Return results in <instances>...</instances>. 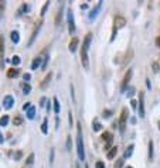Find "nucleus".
<instances>
[{
    "label": "nucleus",
    "mask_w": 160,
    "mask_h": 168,
    "mask_svg": "<svg viewBox=\"0 0 160 168\" xmlns=\"http://www.w3.org/2000/svg\"><path fill=\"white\" fill-rule=\"evenodd\" d=\"M68 122H70V126L72 127V123H74V119H72V112H68Z\"/></svg>",
    "instance_id": "nucleus-39"
},
{
    "label": "nucleus",
    "mask_w": 160,
    "mask_h": 168,
    "mask_svg": "<svg viewBox=\"0 0 160 168\" xmlns=\"http://www.w3.org/2000/svg\"><path fill=\"white\" fill-rule=\"evenodd\" d=\"M3 141H4V137H3V134H2V132H0V144H3Z\"/></svg>",
    "instance_id": "nucleus-51"
},
{
    "label": "nucleus",
    "mask_w": 160,
    "mask_h": 168,
    "mask_svg": "<svg viewBox=\"0 0 160 168\" xmlns=\"http://www.w3.org/2000/svg\"><path fill=\"white\" fill-rule=\"evenodd\" d=\"M51 78H52V72H48V75H47V77L46 78H44V79H43V82H41V88H47V85H48V83H50V81H51Z\"/></svg>",
    "instance_id": "nucleus-18"
},
{
    "label": "nucleus",
    "mask_w": 160,
    "mask_h": 168,
    "mask_svg": "<svg viewBox=\"0 0 160 168\" xmlns=\"http://www.w3.org/2000/svg\"><path fill=\"white\" fill-rule=\"evenodd\" d=\"M77 153L81 161L85 160V148H84V138H82V124L77 123Z\"/></svg>",
    "instance_id": "nucleus-2"
},
{
    "label": "nucleus",
    "mask_w": 160,
    "mask_h": 168,
    "mask_svg": "<svg viewBox=\"0 0 160 168\" xmlns=\"http://www.w3.org/2000/svg\"><path fill=\"white\" fill-rule=\"evenodd\" d=\"M22 157H23V151L22 150H19V151H16V153H14V160H16V161L22 160Z\"/></svg>",
    "instance_id": "nucleus-32"
},
{
    "label": "nucleus",
    "mask_w": 160,
    "mask_h": 168,
    "mask_svg": "<svg viewBox=\"0 0 160 168\" xmlns=\"http://www.w3.org/2000/svg\"><path fill=\"white\" fill-rule=\"evenodd\" d=\"M91 38H92V34L88 33L85 35L82 41V47H81V62H82V67L85 69L90 68V58H88V49H90V44H91Z\"/></svg>",
    "instance_id": "nucleus-1"
},
{
    "label": "nucleus",
    "mask_w": 160,
    "mask_h": 168,
    "mask_svg": "<svg viewBox=\"0 0 160 168\" xmlns=\"http://www.w3.org/2000/svg\"><path fill=\"white\" fill-rule=\"evenodd\" d=\"M48 7H50V2H46V3H44V6H43V9H41V13H40V14H41V16L46 14V12H47V9H48Z\"/></svg>",
    "instance_id": "nucleus-33"
},
{
    "label": "nucleus",
    "mask_w": 160,
    "mask_h": 168,
    "mask_svg": "<svg viewBox=\"0 0 160 168\" xmlns=\"http://www.w3.org/2000/svg\"><path fill=\"white\" fill-rule=\"evenodd\" d=\"M156 45H157V47H160V35L156 38Z\"/></svg>",
    "instance_id": "nucleus-52"
},
{
    "label": "nucleus",
    "mask_w": 160,
    "mask_h": 168,
    "mask_svg": "<svg viewBox=\"0 0 160 168\" xmlns=\"http://www.w3.org/2000/svg\"><path fill=\"white\" fill-rule=\"evenodd\" d=\"M153 156H154V154H153V141H149V160H150V161H152V160H153Z\"/></svg>",
    "instance_id": "nucleus-28"
},
{
    "label": "nucleus",
    "mask_w": 160,
    "mask_h": 168,
    "mask_svg": "<svg viewBox=\"0 0 160 168\" xmlns=\"http://www.w3.org/2000/svg\"><path fill=\"white\" fill-rule=\"evenodd\" d=\"M101 6H102V2H98V4H96L95 9H92V12L90 13V18L91 20H94V18H96V16H98V12L101 10Z\"/></svg>",
    "instance_id": "nucleus-13"
},
{
    "label": "nucleus",
    "mask_w": 160,
    "mask_h": 168,
    "mask_svg": "<svg viewBox=\"0 0 160 168\" xmlns=\"http://www.w3.org/2000/svg\"><path fill=\"white\" fill-rule=\"evenodd\" d=\"M78 44H80V40H78V37H74L72 40L70 41V45H68V49H70L71 52H75L78 48Z\"/></svg>",
    "instance_id": "nucleus-11"
},
{
    "label": "nucleus",
    "mask_w": 160,
    "mask_h": 168,
    "mask_svg": "<svg viewBox=\"0 0 160 168\" xmlns=\"http://www.w3.org/2000/svg\"><path fill=\"white\" fill-rule=\"evenodd\" d=\"M47 64H48V55H47L46 58H44V62H43V65H41V68H43V69H46V68H47Z\"/></svg>",
    "instance_id": "nucleus-43"
},
{
    "label": "nucleus",
    "mask_w": 160,
    "mask_h": 168,
    "mask_svg": "<svg viewBox=\"0 0 160 168\" xmlns=\"http://www.w3.org/2000/svg\"><path fill=\"white\" fill-rule=\"evenodd\" d=\"M31 92V86H30V83H23V93H24V95H28V93H30Z\"/></svg>",
    "instance_id": "nucleus-27"
},
{
    "label": "nucleus",
    "mask_w": 160,
    "mask_h": 168,
    "mask_svg": "<svg viewBox=\"0 0 160 168\" xmlns=\"http://www.w3.org/2000/svg\"><path fill=\"white\" fill-rule=\"evenodd\" d=\"M132 75H133V71H132V69H128V72L125 73V77H123L122 86H120V89H122V92H125V91H126L128 85H129L130 79H132Z\"/></svg>",
    "instance_id": "nucleus-7"
},
{
    "label": "nucleus",
    "mask_w": 160,
    "mask_h": 168,
    "mask_svg": "<svg viewBox=\"0 0 160 168\" xmlns=\"http://www.w3.org/2000/svg\"><path fill=\"white\" fill-rule=\"evenodd\" d=\"M75 168H81V165H80V162H77V164H75Z\"/></svg>",
    "instance_id": "nucleus-55"
},
{
    "label": "nucleus",
    "mask_w": 160,
    "mask_h": 168,
    "mask_svg": "<svg viewBox=\"0 0 160 168\" xmlns=\"http://www.w3.org/2000/svg\"><path fill=\"white\" fill-rule=\"evenodd\" d=\"M95 168H105V164H104V161H96V164H95Z\"/></svg>",
    "instance_id": "nucleus-41"
},
{
    "label": "nucleus",
    "mask_w": 160,
    "mask_h": 168,
    "mask_svg": "<svg viewBox=\"0 0 160 168\" xmlns=\"http://www.w3.org/2000/svg\"><path fill=\"white\" fill-rule=\"evenodd\" d=\"M51 110V102L48 100V103H47V112H50Z\"/></svg>",
    "instance_id": "nucleus-50"
},
{
    "label": "nucleus",
    "mask_w": 160,
    "mask_h": 168,
    "mask_svg": "<svg viewBox=\"0 0 160 168\" xmlns=\"http://www.w3.org/2000/svg\"><path fill=\"white\" fill-rule=\"evenodd\" d=\"M31 107V105H30V102H27L26 105H23V110H28Z\"/></svg>",
    "instance_id": "nucleus-45"
},
{
    "label": "nucleus",
    "mask_w": 160,
    "mask_h": 168,
    "mask_svg": "<svg viewBox=\"0 0 160 168\" xmlns=\"http://www.w3.org/2000/svg\"><path fill=\"white\" fill-rule=\"evenodd\" d=\"M4 6H6V3H4V2H2V0H0V18H2V16H3V12H4Z\"/></svg>",
    "instance_id": "nucleus-38"
},
{
    "label": "nucleus",
    "mask_w": 160,
    "mask_h": 168,
    "mask_svg": "<svg viewBox=\"0 0 160 168\" xmlns=\"http://www.w3.org/2000/svg\"><path fill=\"white\" fill-rule=\"evenodd\" d=\"M23 79L26 81V83H28V81L31 79V75L30 73H24V75H23Z\"/></svg>",
    "instance_id": "nucleus-40"
},
{
    "label": "nucleus",
    "mask_w": 160,
    "mask_h": 168,
    "mask_svg": "<svg viewBox=\"0 0 160 168\" xmlns=\"http://www.w3.org/2000/svg\"><path fill=\"white\" fill-rule=\"evenodd\" d=\"M146 86H148V88H149V89H150V88H152V86H150V82H149V79H146Z\"/></svg>",
    "instance_id": "nucleus-54"
},
{
    "label": "nucleus",
    "mask_w": 160,
    "mask_h": 168,
    "mask_svg": "<svg viewBox=\"0 0 160 168\" xmlns=\"http://www.w3.org/2000/svg\"><path fill=\"white\" fill-rule=\"evenodd\" d=\"M67 21H68V31H70V34H74L75 33V20H74V13H72L71 9L67 13Z\"/></svg>",
    "instance_id": "nucleus-4"
},
{
    "label": "nucleus",
    "mask_w": 160,
    "mask_h": 168,
    "mask_svg": "<svg viewBox=\"0 0 160 168\" xmlns=\"http://www.w3.org/2000/svg\"><path fill=\"white\" fill-rule=\"evenodd\" d=\"M27 10H28V6H27L26 3H23V4H22V7L19 9V12H17V17H20V16L23 14V12H27Z\"/></svg>",
    "instance_id": "nucleus-29"
},
{
    "label": "nucleus",
    "mask_w": 160,
    "mask_h": 168,
    "mask_svg": "<svg viewBox=\"0 0 160 168\" xmlns=\"http://www.w3.org/2000/svg\"><path fill=\"white\" fill-rule=\"evenodd\" d=\"M102 116H104L105 119H109V117L112 116V112H111V110H108V109H105L104 113H102Z\"/></svg>",
    "instance_id": "nucleus-36"
},
{
    "label": "nucleus",
    "mask_w": 160,
    "mask_h": 168,
    "mask_svg": "<svg viewBox=\"0 0 160 168\" xmlns=\"http://www.w3.org/2000/svg\"><path fill=\"white\" fill-rule=\"evenodd\" d=\"M46 102H47V98H41V100H40V106H44V105H46Z\"/></svg>",
    "instance_id": "nucleus-47"
},
{
    "label": "nucleus",
    "mask_w": 160,
    "mask_h": 168,
    "mask_svg": "<svg viewBox=\"0 0 160 168\" xmlns=\"http://www.w3.org/2000/svg\"><path fill=\"white\" fill-rule=\"evenodd\" d=\"M23 123V117L22 116H16L14 119H13V124L14 126H22Z\"/></svg>",
    "instance_id": "nucleus-30"
},
{
    "label": "nucleus",
    "mask_w": 160,
    "mask_h": 168,
    "mask_svg": "<svg viewBox=\"0 0 160 168\" xmlns=\"http://www.w3.org/2000/svg\"><path fill=\"white\" fill-rule=\"evenodd\" d=\"M34 153H31V154H28V157H27V160H26V168H28V167H31V165L34 164Z\"/></svg>",
    "instance_id": "nucleus-21"
},
{
    "label": "nucleus",
    "mask_w": 160,
    "mask_h": 168,
    "mask_svg": "<svg viewBox=\"0 0 160 168\" xmlns=\"http://www.w3.org/2000/svg\"><path fill=\"white\" fill-rule=\"evenodd\" d=\"M41 24H43V21H41V20L36 23V26H34V30H33V33H31V38H30V41H28V47L33 45L34 40H36V37H37L38 31H40V28H41Z\"/></svg>",
    "instance_id": "nucleus-8"
},
{
    "label": "nucleus",
    "mask_w": 160,
    "mask_h": 168,
    "mask_svg": "<svg viewBox=\"0 0 160 168\" xmlns=\"http://www.w3.org/2000/svg\"><path fill=\"white\" fill-rule=\"evenodd\" d=\"M153 71H154V72H159V65H157L156 62L153 64Z\"/></svg>",
    "instance_id": "nucleus-48"
},
{
    "label": "nucleus",
    "mask_w": 160,
    "mask_h": 168,
    "mask_svg": "<svg viewBox=\"0 0 160 168\" xmlns=\"http://www.w3.org/2000/svg\"><path fill=\"white\" fill-rule=\"evenodd\" d=\"M92 128H94V132H99V130L102 128V124L98 122V120L95 119V120L92 122Z\"/></svg>",
    "instance_id": "nucleus-25"
},
{
    "label": "nucleus",
    "mask_w": 160,
    "mask_h": 168,
    "mask_svg": "<svg viewBox=\"0 0 160 168\" xmlns=\"http://www.w3.org/2000/svg\"><path fill=\"white\" fill-rule=\"evenodd\" d=\"M9 124V116L7 114H4L3 117H0V126L2 127H4V126H7Z\"/></svg>",
    "instance_id": "nucleus-26"
},
{
    "label": "nucleus",
    "mask_w": 160,
    "mask_h": 168,
    "mask_svg": "<svg viewBox=\"0 0 160 168\" xmlns=\"http://www.w3.org/2000/svg\"><path fill=\"white\" fill-rule=\"evenodd\" d=\"M133 93H135V89H133V88H130V89H129V93H128V96H129V98H132V96H133Z\"/></svg>",
    "instance_id": "nucleus-46"
},
{
    "label": "nucleus",
    "mask_w": 160,
    "mask_h": 168,
    "mask_svg": "<svg viewBox=\"0 0 160 168\" xmlns=\"http://www.w3.org/2000/svg\"><path fill=\"white\" fill-rule=\"evenodd\" d=\"M54 153H56V151H54V148H51V150H50V164H54Z\"/></svg>",
    "instance_id": "nucleus-37"
},
{
    "label": "nucleus",
    "mask_w": 160,
    "mask_h": 168,
    "mask_svg": "<svg viewBox=\"0 0 160 168\" xmlns=\"http://www.w3.org/2000/svg\"><path fill=\"white\" fill-rule=\"evenodd\" d=\"M56 123H57L56 128H58V127H60V117H58V116H57V117H56Z\"/></svg>",
    "instance_id": "nucleus-49"
},
{
    "label": "nucleus",
    "mask_w": 160,
    "mask_h": 168,
    "mask_svg": "<svg viewBox=\"0 0 160 168\" xmlns=\"http://www.w3.org/2000/svg\"><path fill=\"white\" fill-rule=\"evenodd\" d=\"M133 148H135V146H133V144H130V146L126 148L125 154H123V158H129V157L132 156V153H133Z\"/></svg>",
    "instance_id": "nucleus-22"
},
{
    "label": "nucleus",
    "mask_w": 160,
    "mask_h": 168,
    "mask_svg": "<svg viewBox=\"0 0 160 168\" xmlns=\"http://www.w3.org/2000/svg\"><path fill=\"white\" fill-rule=\"evenodd\" d=\"M81 9H82V10L88 9V4H81Z\"/></svg>",
    "instance_id": "nucleus-53"
},
{
    "label": "nucleus",
    "mask_w": 160,
    "mask_h": 168,
    "mask_svg": "<svg viewBox=\"0 0 160 168\" xmlns=\"http://www.w3.org/2000/svg\"><path fill=\"white\" fill-rule=\"evenodd\" d=\"M116 34H118V30L114 27V30H112V35H111V41H114V40H115V37H116Z\"/></svg>",
    "instance_id": "nucleus-42"
},
{
    "label": "nucleus",
    "mask_w": 160,
    "mask_h": 168,
    "mask_svg": "<svg viewBox=\"0 0 160 168\" xmlns=\"http://www.w3.org/2000/svg\"><path fill=\"white\" fill-rule=\"evenodd\" d=\"M116 154H118V146H114V147H111V150L108 151L106 157H108V160H114L115 157H116Z\"/></svg>",
    "instance_id": "nucleus-14"
},
{
    "label": "nucleus",
    "mask_w": 160,
    "mask_h": 168,
    "mask_svg": "<svg viewBox=\"0 0 160 168\" xmlns=\"http://www.w3.org/2000/svg\"><path fill=\"white\" fill-rule=\"evenodd\" d=\"M41 133H43V134H47V133H48V119H44L43 120V124H41Z\"/></svg>",
    "instance_id": "nucleus-20"
},
{
    "label": "nucleus",
    "mask_w": 160,
    "mask_h": 168,
    "mask_svg": "<svg viewBox=\"0 0 160 168\" xmlns=\"http://www.w3.org/2000/svg\"><path fill=\"white\" fill-rule=\"evenodd\" d=\"M13 105H14V98H13L12 95H6L3 98V107L4 109H12L13 107Z\"/></svg>",
    "instance_id": "nucleus-9"
},
{
    "label": "nucleus",
    "mask_w": 160,
    "mask_h": 168,
    "mask_svg": "<svg viewBox=\"0 0 160 168\" xmlns=\"http://www.w3.org/2000/svg\"><path fill=\"white\" fill-rule=\"evenodd\" d=\"M27 117H28L30 120H33L34 117H36V107H34V106H31L30 109L27 110Z\"/></svg>",
    "instance_id": "nucleus-23"
},
{
    "label": "nucleus",
    "mask_w": 160,
    "mask_h": 168,
    "mask_svg": "<svg viewBox=\"0 0 160 168\" xmlns=\"http://www.w3.org/2000/svg\"><path fill=\"white\" fill-rule=\"evenodd\" d=\"M139 117H145V93L139 92Z\"/></svg>",
    "instance_id": "nucleus-5"
},
{
    "label": "nucleus",
    "mask_w": 160,
    "mask_h": 168,
    "mask_svg": "<svg viewBox=\"0 0 160 168\" xmlns=\"http://www.w3.org/2000/svg\"><path fill=\"white\" fill-rule=\"evenodd\" d=\"M130 106H132V109H136V107H138V102H136L135 99H132V100H130Z\"/></svg>",
    "instance_id": "nucleus-44"
},
{
    "label": "nucleus",
    "mask_w": 160,
    "mask_h": 168,
    "mask_svg": "<svg viewBox=\"0 0 160 168\" xmlns=\"http://www.w3.org/2000/svg\"><path fill=\"white\" fill-rule=\"evenodd\" d=\"M102 140L106 141V143H105V148L108 150L109 146H111V143H112V134L109 132H104L102 133Z\"/></svg>",
    "instance_id": "nucleus-10"
},
{
    "label": "nucleus",
    "mask_w": 160,
    "mask_h": 168,
    "mask_svg": "<svg viewBox=\"0 0 160 168\" xmlns=\"http://www.w3.org/2000/svg\"><path fill=\"white\" fill-rule=\"evenodd\" d=\"M128 114H129V112H128V107H123L122 112H120V117H119V122H118V124H119V132L125 133V130H126V126H128Z\"/></svg>",
    "instance_id": "nucleus-3"
},
{
    "label": "nucleus",
    "mask_w": 160,
    "mask_h": 168,
    "mask_svg": "<svg viewBox=\"0 0 160 168\" xmlns=\"http://www.w3.org/2000/svg\"><path fill=\"white\" fill-rule=\"evenodd\" d=\"M41 61H43V58H41V57H37V58H34V59H33V62H31V69H37V68L41 65Z\"/></svg>",
    "instance_id": "nucleus-17"
},
{
    "label": "nucleus",
    "mask_w": 160,
    "mask_h": 168,
    "mask_svg": "<svg viewBox=\"0 0 160 168\" xmlns=\"http://www.w3.org/2000/svg\"><path fill=\"white\" fill-rule=\"evenodd\" d=\"M123 162H125V158H120V160H118V161L115 162V167H114V168H122Z\"/></svg>",
    "instance_id": "nucleus-35"
},
{
    "label": "nucleus",
    "mask_w": 160,
    "mask_h": 168,
    "mask_svg": "<svg viewBox=\"0 0 160 168\" xmlns=\"http://www.w3.org/2000/svg\"><path fill=\"white\" fill-rule=\"evenodd\" d=\"M3 57H4V38L0 35V67H3Z\"/></svg>",
    "instance_id": "nucleus-12"
},
{
    "label": "nucleus",
    "mask_w": 160,
    "mask_h": 168,
    "mask_svg": "<svg viewBox=\"0 0 160 168\" xmlns=\"http://www.w3.org/2000/svg\"><path fill=\"white\" fill-rule=\"evenodd\" d=\"M65 146H67V150L71 151V146H72V141H71V136H67V143H65Z\"/></svg>",
    "instance_id": "nucleus-34"
},
{
    "label": "nucleus",
    "mask_w": 160,
    "mask_h": 168,
    "mask_svg": "<svg viewBox=\"0 0 160 168\" xmlns=\"http://www.w3.org/2000/svg\"><path fill=\"white\" fill-rule=\"evenodd\" d=\"M24 168H26V167H24Z\"/></svg>",
    "instance_id": "nucleus-59"
},
{
    "label": "nucleus",
    "mask_w": 160,
    "mask_h": 168,
    "mask_svg": "<svg viewBox=\"0 0 160 168\" xmlns=\"http://www.w3.org/2000/svg\"><path fill=\"white\" fill-rule=\"evenodd\" d=\"M125 26H126V18L123 17V16H120V14L115 16L114 17V27L116 28V30H119V28L125 27Z\"/></svg>",
    "instance_id": "nucleus-6"
},
{
    "label": "nucleus",
    "mask_w": 160,
    "mask_h": 168,
    "mask_svg": "<svg viewBox=\"0 0 160 168\" xmlns=\"http://www.w3.org/2000/svg\"><path fill=\"white\" fill-rule=\"evenodd\" d=\"M62 9H64V3H61L58 13H57V16H56V26H60V23H61V18H62Z\"/></svg>",
    "instance_id": "nucleus-16"
},
{
    "label": "nucleus",
    "mask_w": 160,
    "mask_h": 168,
    "mask_svg": "<svg viewBox=\"0 0 160 168\" xmlns=\"http://www.w3.org/2000/svg\"><path fill=\"white\" fill-rule=\"evenodd\" d=\"M52 105H54V112H56V113L58 114V113H60V110H61V107H60V102H58V99H57V98L52 99Z\"/></svg>",
    "instance_id": "nucleus-24"
},
{
    "label": "nucleus",
    "mask_w": 160,
    "mask_h": 168,
    "mask_svg": "<svg viewBox=\"0 0 160 168\" xmlns=\"http://www.w3.org/2000/svg\"><path fill=\"white\" fill-rule=\"evenodd\" d=\"M12 64L14 65V67H17V65L20 64V57H19V55H14V57H13V58H12Z\"/></svg>",
    "instance_id": "nucleus-31"
},
{
    "label": "nucleus",
    "mask_w": 160,
    "mask_h": 168,
    "mask_svg": "<svg viewBox=\"0 0 160 168\" xmlns=\"http://www.w3.org/2000/svg\"><path fill=\"white\" fill-rule=\"evenodd\" d=\"M10 37H12V41L14 44H19V41H20V34H19V31H12V34H10Z\"/></svg>",
    "instance_id": "nucleus-19"
},
{
    "label": "nucleus",
    "mask_w": 160,
    "mask_h": 168,
    "mask_svg": "<svg viewBox=\"0 0 160 168\" xmlns=\"http://www.w3.org/2000/svg\"><path fill=\"white\" fill-rule=\"evenodd\" d=\"M159 130H160V122H159Z\"/></svg>",
    "instance_id": "nucleus-57"
},
{
    "label": "nucleus",
    "mask_w": 160,
    "mask_h": 168,
    "mask_svg": "<svg viewBox=\"0 0 160 168\" xmlns=\"http://www.w3.org/2000/svg\"><path fill=\"white\" fill-rule=\"evenodd\" d=\"M85 168H90V167H88V165H85Z\"/></svg>",
    "instance_id": "nucleus-58"
},
{
    "label": "nucleus",
    "mask_w": 160,
    "mask_h": 168,
    "mask_svg": "<svg viewBox=\"0 0 160 168\" xmlns=\"http://www.w3.org/2000/svg\"><path fill=\"white\" fill-rule=\"evenodd\" d=\"M126 168H133V167H132V165H128V167H126Z\"/></svg>",
    "instance_id": "nucleus-56"
},
{
    "label": "nucleus",
    "mask_w": 160,
    "mask_h": 168,
    "mask_svg": "<svg viewBox=\"0 0 160 168\" xmlns=\"http://www.w3.org/2000/svg\"><path fill=\"white\" fill-rule=\"evenodd\" d=\"M19 73H20L19 68H12V69L7 71V78H16L19 77Z\"/></svg>",
    "instance_id": "nucleus-15"
}]
</instances>
